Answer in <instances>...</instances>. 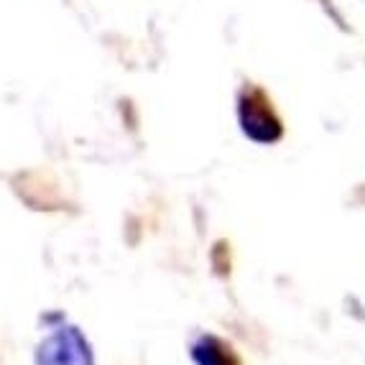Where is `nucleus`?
<instances>
[{"label":"nucleus","instance_id":"f257e3e1","mask_svg":"<svg viewBox=\"0 0 365 365\" xmlns=\"http://www.w3.org/2000/svg\"><path fill=\"white\" fill-rule=\"evenodd\" d=\"M237 120H240L245 138L256 143H276L284 135V125H281V118L276 115L271 98L263 87L253 82H245L243 90L237 92Z\"/></svg>","mask_w":365,"mask_h":365},{"label":"nucleus","instance_id":"f03ea898","mask_svg":"<svg viewBox=\"0 0 365 365\" xmlns=\"http://www.w3.org/2000/svg\"><path fill=\"white\" fill-rule=\"evenodd\" d=\"M36 365H95V358L77 327H59L38 345Z\"/></svg>","mask_w":365,"mask_h":365},{"label":"nucleus","instance_id":"7ed1b4c3","mask_svg":"<svg viewBox=\"0 0 365 365\" xmlns=\"http://www.w3.org/2000/svg\"><path fill=\"white\" fill-rule=\"evenodd\" d=\"M189 353L195 365H243L230 342L220 340L217 335H200Z\"/></svg>","mask_w":365,"mask_h":365}]
</instances>
